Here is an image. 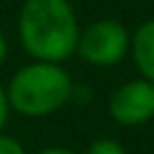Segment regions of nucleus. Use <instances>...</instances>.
I'll return each mask as SVG.
<instances>
[{
    "mask_svg": "<svg viewBox=\"0 0 154 154\" xmlns=\"http://www.w3.org/2000/svg\"><path fill=\"white\" fill-rule=\"evenodd\" d=\"M7 60V41H5V36H2V31H0V65Z\"/></svg>",
    "mask_w": 154,
    "mask_h": 154,
    "instance_id": "9",
    "label": "nucleus"
},
{
    "mask_svg": "<svg viewBox=\"0 0 154 154\" xmlns=\"http://www.w3.org/2000/svg\"><path fill=\"white\" fill-rule=\"evenodd\" d=\"M87 154H125V149L116 140H96L87 149Z\"/></svg>",
    "mask_w": 154,
    "mask_h": 154,
    "instance_id": "6",
    "label": "nucleus"
},
{
    "mask_svg": "<svg viewBox=\"0 0 154 154\" xmlns=\"http://www.w3.org/2000/svg\"><path fill=\"white\" fill-rule=\"evenodd\" d=\"M128 43L130 38L123 24L113 19H101V22H94L84 34H79L77 51L87 63L108 67V65H116L125 55Z\"/></svg>",
    "mask_w": 154,
    "mask_h": 154,
    "instance_id": "3",
    "label": "nucleus"
},
{
    "mask_svg": "<svg viewBox=\"0 0 154 154\" xmlns=\"http://www.w3.org/2000/svg\"><path fill=\"white\" fill-rule=\"evenodd\" d=\"M108 113L120 125H142L154 118V84L147 79H135L113 91L108 101Z\"/></svg>",
    "mask_w": 154,
    "mask_h": 154,
    "instance_id": "4",
    "label": "nucleus"
},
{
    "mask_svg": "<svg viewBox=\"0 0 154 154\" xmlns=\"http://www.w3.org/2000/svg\"><path fill=\"white\" fill-rule=\"evenodd\" d=\"M7 103L29 118H41L55 113L72 96L70 75L53 63H31L14 72L10 87L5 89Z\"/></svg>",
    "mask_w": 154,
    "mask_h": 154,
    "instance_id": "2",
    "label": "nucleus"
},
{
    "mask_svg": "<svg viewBox=\"0 0 154 154\" xmlns=\"http://www.w3.org/2000/svg\"><path fill=\"white\" fill-rule=\"evenodd\" d=\"M38 154H75V152L63 149V147H51V149H43V152H38Z\"/></svg>",
    "mask_w": 154,
    "mask_h": 154,
    "instance_id": "10",
    "label": "nucleus"
},
{
    "mask_svg": "<svg viewBox=\"0 0 154 154\" xmlns=\"http://www.w3.org/2000/svg\"><path fill=\"white\" fill-rule=\"evenodd\" d=\"M0 154H26V152H24V147L14 137L0 135Z\"/></svg>",
    "mask_w": 154,
    "mask_h": 154,
    "instance_id": "7",
    "label": "nucleus"
},
{
    "mask_svg": "<svg viewBox=\"0 0 154 154\" xmlns=\"http://www.w3.org/2000/svg\"><path fill=\"white\" fill-rule=\"evenodd\" d=\"M19 38L36 63L60 65L79 41L72 5L67 0H26L19 10Z\"/></svg>",
    "mask_w": 154,
    "mask_h": 154,
    "instance_id": "1",
    "label": "nucleus"
},
{
    "mask_svg": "<svg viewBox=\"0 0 154 154\" xmlns=\"http://www.w3.org/2000/svg\"><path fill=\"white\" fill-rule=\"evenodd\" d=\"M132 55L147 82L154 84V19L144 22L132 41Z\"/></svg>",
    "mask_w": 154,
    "mask_h": 154,
    "instance_id": "5",
    "label": "nucleus"
},
{
    "mask_svg": "<svg viewBox=\"0 0 154 154\" xmlns=\"http://www.w3.org/2000/svg\"><path fill=\"white\" fill-rule=\"evenodd\" d=\"M7 113H10V103H7V94H5V89L0 87V130H2V125L7 123Z\"/></svg>",
    "mask_w": 154,
    "mask_h": 154,
    "instance_id": "8",
    "label": "nucleus"
}]
</instances>
